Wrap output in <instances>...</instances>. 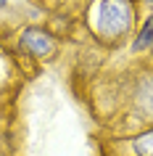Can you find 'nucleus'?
Returning <instances> with one entry per match:
<instances>
[{"instance_id": "nucleus-1", "label": "nucleus", "mask_w": 153, "mask_h": 156, "mask_svg": "<svg viewBox=\"0 0 153 156\" xmlns=\"http://www.w3.org/2000/svg\"><path fill=\"white\" fill-rule=\"evenodd\" d=\"M137 0H98L92 8V32L106 45H121L137 29Z\"/></svg>"}, {"instance_id": "nucleus-2", "label": "nucleus", "mask_w": 153, "mask_h": 156, "mask_svg": "<svg viewBox=\"0 0 153 156\" xmlns=\"http://www.w3.org/2000/svg\"><path fill=\"white\" fill-rule=\"evenodd\" d=\"M129 114L140 127L153 124V69H140L129 82Z\"/></svg>"}, {"instance_id": "nucleus-3", "label": "nucleus", "mask_w": 153, "mask_h": 156, "mask_svg": "<svg viewBox=\"0 0 153 156\" xmlns=\"http://www.w3.org/2000/svg\"><path fill=\"white\" fill-rule=\"evenodd\" d=\"M16 48H19V53H24V56L34 58V61H48V58L56 56L58 40L50 29L29 24L16 32Z\"/></svg>"}, {"instance_id": "nucleus-4", "label": "nucleus", "mask_w": 153, "mask_h": 156, "mask_svg": "<svg viewBox=\"0 0 153 156\" xmlns=\"http://www.w3.org/2000/svg\"><path fill=\"white\" fill-rule=\"evenodd\" d=\"M124 156H153V124L124 138Z\"/></svg>"}, {"instance_id": "nucleus-5", "label": "nucleus", "mask_w": 153, "mask_h": 156, "mask_svg": "<svg viewBox=\"0 0 153 156\" xmlns=\"http://www.w3.org/2000/svg\"><path fill=\"white\" fill-rule=\"evenodd\" d=\"M129 50H132L135 56H137V53H148V50H153V13H148V16L140 21V27L135 29Z\"/></svg>"}, {"instance_id": "nucleus-6", "label": "nucleus", "mask_w": 153, "mask_h": 156, "mask_svg": "<svg viewBox=\"0 0 153 156\" xmlns=\"http://www.w3.org/2000/svg\"><path fill=\"white\" fill-rule=\"evenodd\" d=\"M8 3H13V0H0V11L5 8V5H8Z\"/></svg>"}, {"instance_id": "nucleus-7", "label": "nucleus", "mask_w": 153, "mask_h": 156, "mask_svg": "<svg viewBox=\"0 0 153 156\" xmlns=\"http://www.w3.org/2000/svg\"><path fill=\"white\" fill-rule=\"evenodd\" d=\"M143 3H148V5H153V0H143Z\"/></svg>"}, {"instance_id": "nucleus-8", "label": "nucleus", "mask_w": 153, "mask_h": 156, "mask_svg": "<svg viewBox=\"0 0 153 156\" xmlns=\"http://www.w3.org/2000/svg\"><path fill=\"white\" fill-rule=\"evenodd\" d=\"M0 19H3V13H0Z\"/></svg>"}]
</instances>
